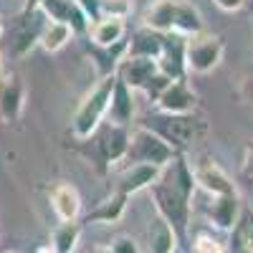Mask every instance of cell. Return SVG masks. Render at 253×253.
I'll list each match as a JSON object with an SVG mask.
<instances>
[{
    "label": "cell",
    "instance_id": "6da1fadb",
    "mask_svg": "<svg viewBox=\"0 0 253 253\" xmlns=\"http://www.w3.org/2000/svg\"><path fill=\"white\" fill-rule=\"evenodd\" d=\"M195 190H198V182L193 172V162H187L185 152H180L170 165H165L157 182H152L150 187L157 215L175 228L180 241L187 238Z\"/></svg>",
    "mask_w": 253,
    "mask_h": 253
},
{
    "label": "cell",
    "instance_id": "7a4b0ae2",
    "mask_svg": "<svg viewBox=\"0 0 253 253\" xmlns=\"http://www.w3.org/2000/svg\"><path fill=\"white\" fill-rule=\"evenodd\" d=\"M129 132L132 126H119L112 122H101V126L89 137L81 139L76 152L86 157L99 175H107L114 165L124 162L126 157V147H129Z\"/></svg>",
    "mask_w": 253,
    "mask_h": 253
},
{
    "label": "cell",
    "instance_id": "3957f363",
    "mask_svg": "<svg viewBox=\"0 0 253 253\" xmlns=\"http://www.w3.org/2000/svg\"><path fill=\"white\" fill-rule=\"evenodd\" d=\"M142 23L147 28H155L160 33H182V36H195L203 33V15L190 0H150Z\"/></svg>",
    "mask_w": 253,
    "mask_h": 253
},
{
    "label": "cell",
    "instance_id": "277c9868",
    "mask_svg": "<svg viewBox=\"0 0 253 253\" xmlns=\"http://www.w3.org/2000/svg\"><path fill=\"white\" fill-rule=\"evenodd\" d=\"M139 126H147L155 134H160L170 147L177 152H185L195 139L208 134V122L203 117L193 114H165V112H152L139 119Z\"/></svg>",
    "mask_w": 253,
    "mask_h": 253
},
{
    "label": "cell",
    "instance_id": "5b68a950",
    "mask_svg": "<svg viewBox=\"0 0 253 253\" xmlns=\"http://www.w3.org/2000/svg\"><path fill=\"white\" fill-rule=\"evenodd\" d=\"M114 84H117V74L114 76H104L96 79L94 86L84 94V99L79 101V107L71 117V137L76 142L81 139H89L101 122L107 119L109 112V101H112V91H114Z\"/></svg>",
    "mask_w": 253,
    "mask_h": 253
},
{
    "label": "cell",
    "instance_id": "8992f818",
    "mask_svg": "<svg viewBox=\"0 0 253 253\" xmlns=\"http://www.w3.org/2000/svg\"><path fill=\"white\" fill-rule=\"evenodd\" d=\"M180 152L175 147H170L160 134H155L152 129L147 126H132L129 132V147H126V157L124 162L126 165H157V167H165L170 165Z\"/></svg>",
    "mask_w": 253,
    "mask_h": 253
},
{
    "label": "cell",
    "instance_id": "52a82bcc",
    "mask_svg": "<svg viewBox=\"0 0 253 253\" xmlns=\"http://www.w3.org/2000/svg\"><path fill=\"white\" fill-rule=\"evenodd\" d=\"M225 56V43L215 33H195L187 36V48H185V61H187V74H210L220 66Z\"/></svg>",
    "mask_w": 253,
    "mask_h": 253
},
{
    "label": "cell",
    "instance_id": "ba28073f",
    "mask_svg": "<svg viewBox=\"0 0 253 253\" xmlns=\"http://www.w3.org/2000/svg\"><path fill=\"white\" fill-rule=\"evenodd\" d=\"M46 15L43 10H33V13H18L15 23L8 33V53L13 58H26L41 41V31L46 26Z\"/></svg>",
    "mask_w": 253,
    "mask_h": 253
},
{
    "label": "cell",
    "instance_id": "9c48e42d",
    "mask_svg": "<svg viewBox=\"0 0 253 253\" xmlns=\"http://www.w3.org/2000/svg\"><path fill=\"white\" fill-rule=\"evenodd\" d=\"M26 104V84L23 76L15 71H3L0 76V119L3 122H18L23 114Z\"/></svg>",
    "mask_w": 253,
    "mask_h": 253
},
{
    "label": "cell",
    "instance_id": "30bf717a",
    "mask_svg": "<svg viewBox=\"0 0 253 253\" xmlns=\"http://www.w3.org/2000/svg\"><path fill=\"white\" fill-rule=\"evenodd\" d=\"M41 10H43V15L48 20H58V23L71 26V31L76 36L89 33L91 20L81 10V5L76 3V0H43V3H41Z\"/></svg>",
    "mask_w": 253,
    "mask_h": 253
},
{
    "label": "cell",
    "instance_id": "8fae6325",
    "mask_svg": "<svg viewBox=\"0 0 253 253\" xmlns=\"http://www.w3.org/2000/svg\"><path fill=\"white\" fill-rule=\"evenodd\" d=\"M155 109L165 114H193L198 109V94L190 89L187 79H175L155 101Z\"/></svg>",
    "mask_w": 253,
    "mask_h": 253
},
{
    "label": "cell",
    "instance_id": "7c38bea8",
    "mask_svg": "<svg viewBox=\"0 0 253 253\" xmlns=\"http://www.w3.org/2000/svg\"><path fill=\"white\" fill-rule=\"evenodd\" d=\"M193 172H195L198 187H203L208 195H230V193H236L233 180L228 177V172L215 160L203 157L200 162H193Z\"/></svg>",
    "mask_w": 253,
    "mask_h": 253
},
{
    "label": "cell",
    "instance_id": "4fadbf2b",
    "mask_svg": "<svg viewBox=\"0 0 253 253\" xmlns=\"http://www.w3.org/2000/svg\"><path fill=\"white\" fill-rule=\"evenodd\" d=\"M185 48H187V36L182 33H165L162 53L157 58L160 71L170 79H187V61H185Z\"/></svg>",
    "mask_w": 253,
    "mask_h": 253
},
{
    "label": "cell",
    "instance_id": "5bb4252c",
    "mask_svg": "<svg viewBox=\"0 0 253 253\" xmlns=\"http://www.w3.org/2000/svg\"><path fill=\"white\" fill-rule=\"evenodd\" d=\"M160 71L157 58H144V56H124V61L119 63L117 76L129 86L132 91H142L147 86L155 74Z\"/></svg>",
    "mask_w": 253,
    "mask_h": 253
},
{
    "label": "cell",
    "instance_id": "9a60e30c",
    "mask_svg": "<svg viewBox=\"0 0 253 253\" xmlns=\"http://www.w3.org/2000/svg\"><path fill=\"white\" fill-rule=\"evenodd\" d=\"M84 48H86L89 58L94 61V69H96L99 79L114 76L117 69H119V63L126 56V38L119 41V43H112V46H96V43H91L89 38H84Z\"/></svg>",
    "mask_w": 253,
    "mask_h": 253
},
{
    "label": "cell",
    "instance_id": "2e32d148",
    "mask_svg": "<svg viewBox=\"0 0 253 253\" xmlns=\"http://www.w3.org/2000/svg\"><path fill=\"white\" fill-rule=\"evenodd\" d=\"M48 203L61 223L81 218V195L71 182H56L48 190Z\"/></svg>",
    "mask_w": 253,
    "mask_h": 253
},
{
    "label": "cell",
    "instance_id": "e0dca14e",
    "mask_svg": "<svg viewBox=\"0 0 253 253\" xmlns=\"http://www.w3.org/2000/svg\"><path fill=\"white\" fill-rule=\"evenodd\" d=\"M241 198L238 193H230V195H210L208 203V220L210 225H215L218 230H233V225L238 223L241 215Z\"/></svg>",
    "mask_w": 253,
    "mask_h": 253
},
{
    "label": "cell",
    "instance_id": "ac0fdd59",
    "mask_svg": "<svg viewBox=\"0 0 253 253\" xmlns=\"http://www.w3.org/2000/svg\"><path fill=\"white\" fill-rule=\"evenodd\" d=\"M126 200H129V195L119 193V190H112V193L99 200L86 215H81L79 220L84 225H91V223H101V225H114L122 220V215L126 213Z\"/></svg>",
    "mask_w": 253,
    "mask_h": 253
},
{
    "label": "cell",
    "instance_id": "d6986e66",
    "mask_svg": "<svg viewBox=\"0 0 253 253\" xmlns=\"http://www.w3.org/2000/svg\"><path fill=\"white\" fill-rule=\"evenodd\" d=\"M160 172H162V167H157V165H126L117 177L114 190H119L124 195H134L139 190L152 187V182H157Z\"/></svg>",
    "mask_w": 253,
    "mask_h": 253
},
{
    "label": "cell",
    "instance_id": "ffe728a7",
    "mask_svg": "<svg viewBox=\"0 0 253 253\" xmlns=\"http://www.w3.org/2000/svg\"><path fill=\"white\" fill-rule=\"evenodd\" d=\"M107 122L119 124V126H132V122H134V91L126 86L119 76H117L114 91H112Z\"/></svg>",
    "mask_w": 253,
    "mask_h": 253
},
{
    "label": "cell",
    "instance_id": "44dd1931",
    "mask_svg": "<svg viewBox=\"0 0 253 253\" xmlns=\"http://www.w3.org/2000/svg\"><path fill=\"white\" fill-rule=\"evenodd\" d=\"M165 43V33L155 28H137L129 38H126V56H144V58H160Z\"/></svg>",
    "mask_w": 253,
    "mask_h": 253
},
{
    "label": "cell",
    "instance_id": "7402d4cb",
    "mask_svg": "<svg viewBox=\"0 0 253 253\" xmlns=\"http://www.w3.org/2000/svg\"><path fill=\"white\" fill-rule=\"evenodd\" d=\"M84 38H89L91 43H96V46L119 43V41L126 38V23H124V18H109V15H104V18L94 20V23L89 26V33L84 36Z\"/></svg>",
    "mask_w": 253,
    "mask_h": 253
},
{
    "label": "cell",
    "instance_id": "603a6c76",
    "mask_svg": "<svg viewBox=\"0 0 253 253\" xmlns=\"http://www.w3.org/2000/svg\"><path fill=\"white\" fill-rule=\"evenodd\" d=\"M177 243H180V236L175 233V228L157 215L150 230H147V253H175Z\"/></svg>",
    "mask_w": 253,
    "mask_h": 253
},
{
    "label": "cell",
    "instance_id": "cb8c5ba5",
    "mask_svg": "<svg viewBox=\"0 0 253 253\" xmlns=\"http://www.w3.org/2000/svg\"><path fill=\"white\" fill-rule=\"evenodd\" d=\"M76 33L71 31V26L66 23H58V20H46L43 31H41V41L38 46L43 48L46 53H58L63 46L69 43V41L74 38Z\"/></svg>",
    "mask_w": 253,
    "mask_h": 253
},
{
    "label": "cell",
    "instance_id": "d4e9b609",
    "mask_svg": "<svg viewBox=\"0 0 253 253\" xmlns=\"http://www.w3.org/2000/svg\"><path fill=\"white\" fill-rule=\"evenodd\" d=\"M81 230L84 223L81 220H66V223H58L51 233V246L56 253H74L79 238H81Z\"/></svg>",
    "mask_w": 253,
    "mask_h": 253
},
{
    "label": "cell",
    "instance_id": "484cf974",
    "mask_svg": "<svg viewBox=\"0 0 253 253\" xmlns=\"http://www.w3.org/2000/svg\"><path fill=\"white\" fill-rule=\"evenodd\" d=\"M230 241L238 251H246V253H253V210L251 208H243L241 215H238V223L230 230Z\"/></svg>",
    "mask_w": 253,
    "mask_h": 253
},
{
    "label": "cell",
    "instance_id": "4316f807",
    "mask_svg": "<svg viewBox=\"0 0 253 253\" xmlns=\"http://www.w3.org/2000/svg\"><path fill=\"white\" fill-rule=\"evenodd\" d=\"M172 81H175V79H170V76H167V74L157 71V74H155V76H152L150 81H147V86H144L142 91L147 94V99H150V101L155 104V101H157V99H160V96L165 94V89L170 86Z\"/></svg>",
    "mask_w": 253,
    "mask_h": 253
},
{
    "label": "cell",
    "instance_id": "83f0119b",
    "mask_svg": "<svg viewBox=\"0 0 253 253\" xmlns=\"http://www.w3.org/2000/svg\"><path fill=\"white\" fill-rule=\"evenodd\" d=\"M132 0H101V18L109 15V18H129L132 15Z\"/></svg>",
    "mask_w": 253,
    "mask_h": 253
},
{
    "label": "cell",
    "instance_id": "f1b7e54d",
    "mask_svg": "<svg viewBox=\"0 0 253 253\" xmlns=\"http://www.w3.org/2000/svg\"><path fill=\"white\" fill-rule=\"evenodd\" d=\"M190 248H193V253H225V246L210 233H198Z\"/></svg>",
    "mask_w": 253,
    "mask_h": 253
},
{
    "label": "cell",
    "instance_id": "f546056e",
    "mask_svg": "<svg viewBox=\"0 0 253 253\" xmlns=\"http://www.w3.org/2000/svg\"><path fill=\"white\" fill-rule=\"evenodd\" d=\"M109 248H112V253H142L139 243L132 236H117V238H112Z\"/></svg>",
    "mask_w": 253,
    "mask_h": 253
},
{
    "label": "cell",
    "instance_id": "4dcf8cb0",
    "mask_svg": "<svg viewBox=\"0 0 253 253\" xmlns=\"http://www.w3.org/2000/svg\"><path fill=\"white\" fill-rule=\"evenodd\" d=\"M76 3L81 5V10H84V13L89 15L91 23L101 18V0H76Z\"/></svg>",
    "mask_w": 253,
    "mask_h": 253
},
{
    "label": "cell",
    "instance_id": "1f68e13d",
    "mask_svg": "<svg viewBox=\"0 0 253 253\" xmlns=\"http://www.w3.org/2000/svg\"><path fill=\"white\" fill-rule=\"evenodd\" d=\"M238 94H241V99L243 101H248V104H253V69L243 76V81H241V89H238Z\"/></svg>",
    "mask_w": 253,
    "mask_h": 253
},
{
    "label": "cell",
    "instance_id": "d6a6232c",
    "mask_svg": "<svg viewBox=\"0 0 253 253\" xmlns=\"http://www.w3.org/2000/svg\"><path fill=\"white\" fill-rule=\"evenodd\" d=\"M213 3L220 10H225V13H236V10H241L246 5V0H213Z\"/></svg>",
    "mask_w": 253,
    "mask_h": 253
},
{
    "label": "cell",
    "instance_id": "836d02e7",
    "mask_svg": "<svg viewBox=\"0 0 253 253\" xmlns=\"http://www.w3.org/2000/svg\"><path fill=\"white\" fill-rule=\"evenodd\" d=\"M243 175L253 180V142L246 147V157H243Z\"/></svg>",
    "mask_w": 253,
    "mask_h": 253
},
{
    "label": "cell",
    "instance_id": "e575fe53",
    "mask_svg": "<svg viewBox=\"0 0 253 253\" xmlns=\"http://www.w3.org/2000/svg\"><path fill=\"white\" fill-rule=\"evenodd\" d=\"M41 3H43V0H23V8H20V13H33V10L41 8Z\"/></svg>",
    "mask_w": 253,
    "mask_h": 253
},
{
    "label": "cell",
    "instance_id": "d590c367",
    "mask_svg": "<svg viewBox=\"0 0 253 253\" xmlns=\"http://www.w3.org/2000/svg\"><path fill=\"white\" fill-rule=\"evenodd\" d=\"M86 253H112V248L109 246H96V248H89Z\"/></svg>",
    "mask_w": 253,
    "mask_h": 253
},
{
    "label": "cell",
    "instance_id": "8d00e7d4",
    "mask_svg": "<svg viewBox=\"0 0 253 253\" xmlns=\"http://www.w3.org/2000/svg\"><path fill=\"white\" fill-rule=\"evenodd\" d=\"M36 253H56V251H53V246L48 243V246H41V248H38Z\"/></svg>",
    "mask_w": 253,
    "mask_h": 253
},
{
    "label": "cell",
    "instance_id": "74e56055",
    "mask_svg": "<svg viewBox=\"0 0 253 253\" xmlns=\"http://www.w3.org/2000/svg\"><path fill=\"white\" fill-rule=\"evenodd\" d=\"M5 36V28H3V20H0V38H3Z\"/></svg>",
    "mask_w": 253,
    "mask_h": 253
},
{
    "label": "cell",
    "instance_id": "f35d334b",
    "mask_svg": "<svg viewBox=\"0 0 253 253\" xmlns=\"http://www.w3.org/2000/svg\"><path fill=\"white\" fill-rule=\"evenodd\" d=\"M0 76H3V56H0Z\"/></svg>",
    "mask_w": 253,
    "mask_h": 253
},
{
    "label": "cell",
    "instance_id": "ab89813d",
    "mask_svg": "<svg viewBox=\"0 0 253 253\" xmlns=\"http://www.w3.org/2000/svg\"><path fill=\"white\" fill-rule=\"evenodd\" d=\"M5 253H18V251H5Z\"/></svg>",
    "mask_w": 253,
    "mask_h": 253
}]
</instances>
